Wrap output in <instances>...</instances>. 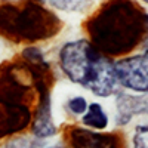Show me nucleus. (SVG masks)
<instances>
[{
	"label": "nucleus",
	"instance_id": "obj_4",
	"mask_svg": "<svg viewBox=\"0 0 148 148\" xmlns=\"http://www.w3.org/2000/svg\"><path fill=\"white\" fill-rule=\"evenodd\" d=\"M28 86L21 82L14 73L2 77L0 88V138L14 135L30 125L31 113L24 102Z\"/></svg>",
	"mask_w": 148,
	"mask_h": 148
},
{
	"label": "nucleus",
	"instance_id": "obj_11",
	"mask_svg": "<svg viewBox=\"0 0 148 148\" xmlns=\"http://www.w3.org/2000/svg\"><path fill=\"white\" fill-rule=\"evenodd\" d=\"M51 148H64V147H51Z\"/></svg>",
	"mask_w": 148,
	"mask_h": 148
},
{
	"label": "nucleus",
	"instance_id": "obj_1",
	"mask_svg": "<svg viewBox=\"0 0 148 148\" xmlns=\"http://www.w3.org/2000/svg\"><path fill=\"white\" fill-rule=\"evenodd\" d=\"M90 43L107 55H125L136 47L148 31V15L135 3L105 5L88 22Z\"/></svg>",
	"mask_w": 148,
	"mask_h": 148
},
{
	"label": "nucleus",
	"instance_id": "obj_7",
	"mask_svg": "<svg viewBox=\"0 0 148 148\" xmlns=\"http://www.w3.org/2000/svg\"><path fill=\"white\" fill-rule=\"evenodd\" d=\"M117 125H126L132 120L135 114H141L148 111V99L147 98H136L120 93L117 96Z\"/></svg>",
	"mask_w": 148,
	"mask_h": 148
},
{
	"label": "nucleus",
	"instance_id": "obj_9",
	"mask_svg": "<svg viewBox=\"0 0 148 148\" xmlns=\"http://www.w3.org/2000/svg\"><path fill=\"white\" fill-rule=\"evenodd\" d=\"M133 148H148V125H141L135 129Z\"/></svg>",
	"mask_w": 148,
	"mask_h": 148
},
{
	"label": "nucleus",
	"instance_id": "obj_10",
	"mask_svg": "<svg viewBox=\"0 0 148 148\" xmlns=\"http://www.w3.org/2000/svg\"><path fill=\"white\" fill-rule=\"evenodd\" d=\"M68 110L71 111L73 114L76 116H83L86 113V110H88V102L83 96H74L68 101Z\"/></svg>",
	"mask_w": 148,
	"mask_h": 148
},
{
	"label": "nucleus",
	"instance_id": "obj_2",
	"mask_svg": "<svg viewBox=\"0 0 148 148\" xmlns=\"http://www.w3.org/2000/svg\"><path fill=\"white\" fill-rule=\"evenodd\" d=\"M59 65L74 83L96 96H111L119 92L114 64L89 42H67L59 51Z\"/></svg>",
	"mask_w": 148,
	"mask_h": 148
},
{
	"label": "nucleus",
	"instance_id": "obj_6",
	"mask_svg": "<svg viewBox=\"0 0 148 148\" xmlns=\"http://www.w3.org/2000/svg\"><path fill=\"white\" fill-rule=\"evenodd\" d=\"M68 142L71 148H119V138L116 135L83 127H73L68 135Z\"/></svg>",
	"mask_w": 148,
	"mask_h": 148
},
{
	"label": "nucleus",
	"instance_id": "obj_5",
	"mask_svg": "<svg viewBox=\"0 0 148 148\" xmlns=\"http://www.w3.org/2000/svg\"><path fill=\"white\" fill-rule=\"evenodd\" d=\"M114 73L120 86L139 93H148V51L117 61Z\"/></svg>",
	"mask_w": 148,
	"mask_h": 148
},
{
	"label": "nucleus",
	"instance_id": "obj_3",
	"mask_svg": "<svg viewBox=\"0 0 148 148\" xmlns=\"http://www.w3.org/2000/svg\"><path fill=\"white\" fill-rule=\"evenodd\" d=\"M61 22L49 9L36 5L0 6V31L14 40L36 42L47 39L59 30Z\"/></svg>",
	"mask_w": 148,
	"mask_h": 148
},
{
	"label": "nucleus",
	"instance_id": "obj_8",
	"mask_svg": "<svg viewBox=\"0 0 148 148\" xmlns=\"http://www.w3.org/2000/svg\"><path fill=\"white\" fill-rule=\"evenodd\" d=\"M82 125L95 132L105 129L108 126V116L105 114L102 105L98 102H92L90 105H88L86 113L82 116Z\"/></svg>",
	"mask_w": 148,
	"mask_h": 148
}]
</instances>
